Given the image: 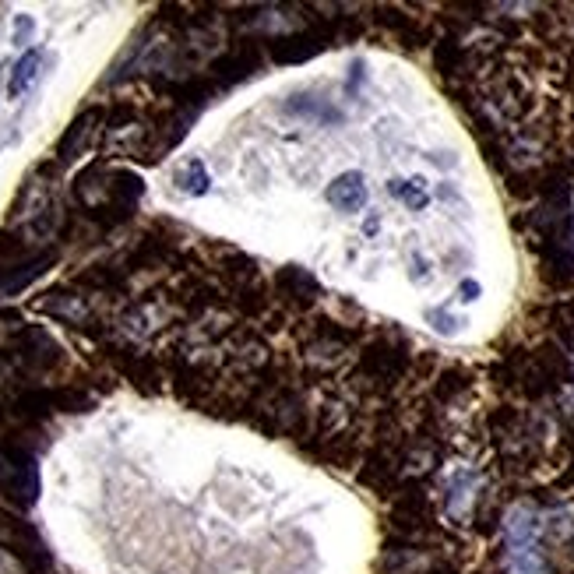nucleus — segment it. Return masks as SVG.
<instances>
[{
	"label": "nucleus",
	"mask_w": 574,
	"mask_h": 574,
	"mask_svg": "<svg viewBox=\"0 0 574 574\" xmlns=\"http://www.w3.org/2000/svg\"><path fill=\"white\" fill-rule=\"evenodd\" d=\"M479 293H483V289H479V282H472V279H465L462 286H458V300H462V303L479 300Z\"/></svg>",
	"instance_id": "nucleus-16"
},
{
	"label": "nucleus",
	"mask_w": 574,
	"mask_h": 574,
	"mask_svg": "<svg viewBox=\"0 0 574 574\" xmlns=\"http://www.w3.org/2000/svg\"><path fill=\"white\" fill-rule=\"evenodd\" d=\"M39 64H43V53L29 50L15 67H11V81H8V96L11 99H18L22 92H29V85L39 78Z\"/></svg>",
	"instance_id": "nucleus-12"
},
{
	"label": "nucleus",
	"mask_w": 574,
	"mask_h": 574,
	"mask_svg": "<svg viewBox=\"0 0 574 574\" xmlns=\"http://www.w3.org/2000/svg\"><path fill=\"white\" fill-rule=\"evenodd\" d=\"M103 127H106L103 106H89L85 113H78L57 145V166H71L74 159H81V155L103 138Z\"/></svg>",
	"instance_id": "nucleus-8"
},
{
	"label": "nucleus",
	"mask_w": 574,
	"mask_h": 574,
	"mask_svg": "<svg viewBox=\"0 0 574 574\" xmlns=\"http://www.w3.org/2000/svg\"><path fill=\"white\" fill-rule=\"evenodd\" d=\"M324 198H328L332 208H339V212H360L370 198L367 180H363V173H342V177H335L332 184H328Z\"/></svg>",
	"instance_id": "nucleus-11"
},
{
	"label": "nucleus",
	"mask_w": 574,
	"mask_h": 574,
	"mask_svg": "<svg viewBox=\"0 0 574 574\" xmlns=\"http://www.w3.org/2000/svg\"><path fill=\"white\" fill-rule=\"evenodd\" d=\"M504 574H553L543 550V515L529 501L504 515Z\"/></svg>",
	"instance_id": "nucleus-2"
},
{
	"label": "nucleus",
	"mask_w": 574,
	"mask_h": 574,
	"mask_svg": "<svg viewBox=\"0 0 574 574\" xmlns=\"http://www.w3.org/2000/svg\"><path fill=\"white\" fill-rule=\"evenodd\" d=\"M472 381H476V377H472L469 367H462V363H451V367H444L441 374L430 381L427 402L434 405V409H451V405H455L465 391H472Z\"/></svg>",
	"instance_id": "nucleus-10"
},
{
	"label": "nucleus",
	"mask_w": 574,
	"mask_h": 574,
	"mask_svg": "<svg viewBox=\"0 0 574 574\" xmlns=\"http://www.w3.org/2000/svg\"><path fill=\"white\" fill-rule=\"evenodd\" d=\"M413 339L398 328V324H377L370 328L367 339L360 342L353 363L342 374L346 381V395L360 402H388L409 377H413Z\"/></svg>",
	"instance_id": "nucleus-1"
},
{
	"label": "nucleus",
	"mask_w": 574,
	"mask_h": 574,
	"mask_svg": "<svg viewBox=\"0 0 574 574\" xmlns=\"http://www.w3.org/2000/svg\"><path fill=\"white\" fill-rule=\"evenodd\" d=\"M261 64H265V50L254 39H247V43H236L226 53H219L208 67V78L215 81V89H229V85H240L254 71H261Z\"/></svg>",
	"instance_id": "nucleus-7"
},
{
	"label": "nucleus",
	"mask_w": 574,
	"mask_h": 574,
	"mask_svg": "<svg viewBox=\"0 0 574 574\" xmlns=\"http://www.w3.org/2000/svg\"><path fill=\"white\" fill-rule=\"evenodd\" d=\"M483 99L486 106H494L504 120L518 124L532 113V92L518 71H490L483 78Z\"/></svg>",
	"instance_id": "nucleus-5"
},
{
	"label": "nucleus",
	"mask_w": 574,
	"mask_h": 574,
	"mask_svg": "<svg viewBox=\"0 0 574 574\" xmlns=\"http://www.w3.org/2000/svg\"><path fill=\"white\" fill-rule=\"evenodd\" d=\"M391 194L405 208H413V212H423L430 205V194L423 191V180H391Z\"/></svg>",
	"instance_id": "nucleus-13"
},
{
	"label": "nucleus",
	"mask_w": 574,
	"mask_h": 574,
	"mask_svg": "<svg viewBox=\"0 0 574 574\" xmlns=\"http://www.w3.org/2000/svg\"><path fill=\"white\" fill-rule=\"evenodd\" d=\"M374 22L381 25L384 32H388L395 43H402L405 50H420V46H427L430 39H434V29L430 25H423L420 15H409L405 8H374Z\"/></svg>",
	"instance_id": "nucleus-9"
},
{
	"label": "nucleus",
	"mask_w": 574,
	"mask_h": 574,
	"mask_svg": "<svg viewBox=\"0 0 574 574\" xmlns=\"http://www.w3.org/2000/svg\"><path fill=\"white\" fill-rule=\"evenodd\" d=\"M208 184H212V180H208V173H205V166H201L198 159H191L184 166V170L177 173V187L184 194H191V198H198V194H205L208 191Z\"/></svg>",
	"instance_id": "nucleus-14"
},
{
	"label": "nucleus",
	"mask_w": 574,
	"mask_h": 574,
	"mask_svg": "<svg viewBox=\"0 0 574 574\" xmlns=\"http://www.w3.org/2000/svg\"><path fill=\"white\" fill-rule=\"evenodd\" d=\"M0 356L11 367V374L22 377V381L53 377L67 363L64 346L46 328H39V324H18Z\"/></svg>",
	"instance_id": "nucleus-3"
},
{
	"label": "nucleus",
	"mask_w": 574,
	"mask_h": 574,
	"mask_svg": "<svg viewBox=\"0 0 574 574\" xmlns=\"http://www.w3.org/2000/svg\"><path fill=\"white\" fill-rule=\"evenodd\" d=\"M272 296H275V307H279L289 321L310 317L324 303L321 282L300 265H286L272 275Z\"/></svg>",
	"instance_id": "nucleus-4"
},
{
	"label": "nucleus",
	"mask_w": 574,
	"mask_h": 574,
	"mask_svg": "<svg viewBox=\"0 0 574 574\" xmlns=\"http://www.w3.org/2000/svg\"><path fill=\"white\" fill-rule=\"evenodd\" d=\"M427 321H434V328H437L441 335H455V332H458V321H455L451 314H444V310H430Z\"/></svg>",
	"instance_id": "nucleus-15"
},
{
	"label": "nucleus",
	"mask_w": 574,
	"mask_h": 574,
	"mask_svg": "<svg viewBox=\"0 0 574 574\" xmlns=\"http://www.w3.org/2000/svg\"><path fill=\"white\" fill-rule=\"evenodd\" d=\"M483 501V479L469 465L451 469V476L444 479V515L455 525H469Z\"/></svg>",
	"instance_id": "nucleus-6"
}]
</instances>
